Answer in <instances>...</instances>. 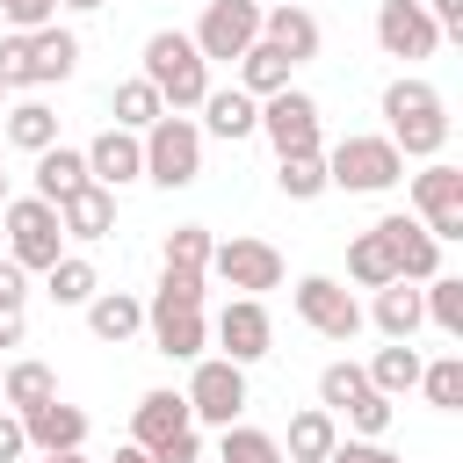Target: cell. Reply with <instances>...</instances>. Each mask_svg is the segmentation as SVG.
I'll return each instance as SVG.
<instances>
[{"instance_id":"cell-1","label":"cell","mask_w":463,"mask_h":463,"mask_svg":"<svg viewBox=\"0 0 463 463\" xmlns=\"http://www.w3.org/2000/svg\"><path fill=\"white\" fill-rule=\"evenodd\" d=\"M383 137L405 152V159H441V145H449V109H441V94L427 87V80H412V72H398L391 87H383Z\"/></svg>"},{"instance_id":"cell-2","label":"cell","mask_w":463,"mask_h":463,"mask_svg":"<svg viewBox=\"0 0 463 463\" xmlns=\"http://www.w3.org/2000/svg\"><path fill=\"white\" fill-rule=\"evenodd\" d=\"M72 65H80V36L58 22L0 36V80L7 87H58V80H72Z\"/></svg>"},{"instance_id":"cell-3","label":"cell","mask_w":463,"mask_h":463,"mask_svg":"<svg viewBox=\"0 0 463 463\" xmlns=\"http://www.w3.org/2000/svg\"><path fill=\"white\" fill-rule=\"evenodd\" d=\"M137 80H152L159 101L188 116V109H203V94H210V58L195 51V36L152 29V36H145V72H137Z\"/></svg>"},{"instance_id":"cell-4","label":"cell","mask_w":463,"mask_h":463,"mask_svg":"<svg viewBox=\"0 0 463 463\" xmlns=\"http://www.w3.org/2000/svg\"><path fill=\"white\" fill-rule=\"evenodd\" d=\"M326 181H333V188H347V195H383V188H398V181H405V152H398L391 137L354 130V137H340V145L326 152Z\"/></svg>"},{"instance_id":"cell-5","label":"cell","mask_w":463,"mask_h":463,"mask_svg":"<svg viewBox=\"0 0 463 463\" xmlns=\"http://www.w3.org/2000/svg\"><path fill=\"white\" fill-rule=\"evenodd\" d=\"M0 224H7V260L29 268V275H43L65 253V224H58V210L43 195H7L0 203Z\"/></svg>"},{"instance_id":"cell-6","label":"cell","mask_w":463,"mask_h":463,"mask_svg":"<svg viewBox=\"0 0 463 463\" xmlns=\"http://www.w3.org/2000/svg\"><path fill=\"white\" fill-rule=\"evenodd\" d=\"M195 174H203V123H188L181 109H166V116L145 130V181L188 188Z\"/></svg>"},{"instance_id":"cell-7","label":"cell","mask_w":463,"mask_h":463,"mask_svg":"<svg viewBox=\"0 0 463 463\" xmlns=\"http://www.w3.org/2000/svg\"><path fill=\"white\" fill-rule=\"evenodd\" d=\"M181 398H188L195 427H232V420L246 412V369L224 362V354H195V376H188Z\"/></svg>"},{"instance_id":"cell-8","label":"cell","mask_w":463,"mask_h":463,"mask_svg":"<svg viewBox=\"0 0 463 463\" xmlns=\"http://www.w3.org/2000/svg\"><path fill=\"white\" fill-rule=\"evenodd\" d=\"M412 217L449 246V239H463V166H449V159H427L412 181Z\"/></svg>"},{"instance_id":"cell-9","label":"cell","mask_w":463,"mask_h":463,"mask_svg":"<svg viewBox=\"0 0 463 463\" xmlns=\"http://www.w3.org/2000/svg\"><path fill=\"white\" fill-rule=\"evenodd\" d=\"M203 275H217V282L239 289V297H260V289H282V253H275L268 239H217Z\"/></svg>"},{"instance_id":"cell-10","label":"cell","mask_w":463,"mask_h":463,"mask_svg":"<svg viewBox=\"0 0 463 463\" xmlns=\"http://www.w3.org/2000/svg\"><path fill=\"white\" fill-rule=\"evenodd\" d=\"M260 137L275 145V159H282V152H326V145H318V101H311L304 87L260 94Z\"/></svg>"},{"instance_id":"cell-11","label":"cell","mask_w":463,"mask_h":463,"mask_svg":"<svg viewBox=\"0 0 463 463\" xmlns=\"http://www.w3.org/2000/svg\"><path fill=\"white\" fill-rule=\"evenodd\" d=\"M289 304H297V318H304L318 340H340V347H347V340L362 333V304H354L333 275H304V282L289 289Z\"/></svg>"},{"instance_id":"cell-12","label":"cell","mask_w":463,"mask_h":463,"mask_svg":"<svg viewBox=\"0 0 463 463\" xmlns=\"http://www.w3.org/2000/svg\"><path fill=\"white\" fill-rule=\"evenodd\" d=\"M260 36V0H210L195 22V51L210 65H239V51Z\"/></svg>"},{"instance_id":"cell-13","label":"cell","mask_w":463,"mask_h":463,"mask_svg":"<svg viewBox=\"0 0 463 463\" xmlns=\"http://www.w3.org/2000/svg\"><path fill=\"white\" fill-rule=\"evenodd\" d=\"M376 43H383V58H434L441 51V29H434V14L420 7V0H376Z\"/></svg>"},{"instance_id":"cell-14","label":"cell","mask_w":463,"mask_h":463,"mask_svg":"<svg viewBox=\"0 0 463 463\" xmlns=\"http://www.w3.org/2000/svg\"><path fill=\"white\" fill-rule=\"evenodd\" d=\"M376 232H383V246H391L398 282H427V275H441V239H434L420 217L391 210V217H376Z\"/></svg>"},{"instance_id":"cell-15","label":"cell","mask_w":463,"mask_h":463,"mask_svg":"<svg viewBox=\"0 0 463 463\" xmlns=\"http://www.w3.org/2000/svg\"><path fill=\"white\" fill-rule=\"evenodd\" d=\"M145 333H152V347H159L166 362H195L203 340H210V318H203V304H166V297H152V304H145Z\"/></svg>"},{"instance_id":"cell-16","label":"cell","mask_w":463,"mask_h":463,"mask_svg":"<svg viewBox=\"0 0 463 463\" xmlns=\"http://www.w3.org/2000/svg\"><path fill=\"white\" fill-rule=\"evenodd\" d=\"M217 347H224V362H260L268 347H275V318H268V304L260 297H232L224 311H217Z\"/></svg>"},{"instance_id":"cell-17","label":"cell","mask_w":463,"mask_h":463,"mask_svg":"<svg viewBox=\"0 0 463 463\" xmlns=\"http://www.w3.org/2000/svg\"><path fill=\"white\" fill-rule=\"evenodd\" d=\"M87 181H101V188H130V181H145V137L109 123V130L87 145Z\"/></svg>"},{"instance_id":"cell-18","label":"cell","mask_w":463,"mask_h":463,"mask_svg":"<svg viewBox=\"0 0 463 463\" xmlns=\"http://www.w3.org/2000/svg\"><path fill=\"white\" fill-rule=\"evenodd\" d=\"M260 36H268V43H275L289 65L318 58V43H326L318 14H311V7H297V0H282V7H260Z\"/></svg>"},{"instance_id":"cell-19","label":"cell","mask_w":463,"mask_h":463,"mask_svg":"<svg viewBox=\"0 0 463 463\" xmlns=\"http://www.w3.org/2000/svg\"><path fill=\"white\" fill-rule=\"evenodd\" d=\"M22 434H29V449H87V412L51 391L22 412Z\"/></svg>"},{"instance_id":"cell-20","label":"cell","mask_w":463,"mask_h":463,"mask_svg":"<svg viewBox=\"0 0 463 463\" xmlns=\"http://www.w3.org/2000/svg\"><path fill=\"white\" fill-rule=\"evenodd\" d=\"M188 427H195V412H188L181 391H145L137 412H130V441H137V449H159V441H174V434H188Z\"/></svg>"},{"instance_id":"cell-21","label":"cell","mask_w":463,"mask_h":463,"mask_svg":"<svg viewBox=\"0 0 463 463\" xmlns=\"http://www.w3.org/2000/svg\"><path fill=\"white\" fill-rule=\"evenodd\" d=\"M51 210H58V224H65V239H109V232H116V188H101V181L72 188V195L51 203Z\"/></svg>"},{"instance_id":"cell-22","label":"cell","mask_w":463,"mask_h":463,"mask_svg":"<svg viewBox=\"0 0 463 463\" xmlns=\"http://www.w3.org/2000/svg\"><path fill=\"white\" fill-rule=\"evenodd\" d=\"M203 130L224 137V145H239V137L260 130V101H253L246 87H210V94H203Z\"/></svg>"},{"instance_id":"cell-23","label":"cell","mask_w":463,"mask_h":463,"mask_svg":"<svg viewBox=\"0 0 463 463\" xmlns=\"http://www.w3.org/2000/svg\"><path fill=\"white\" fill-rule=\"evenodd\" d=\"M87 333L109 340V347H123L130 333H145V304H137L130 289H94V297H87Z\"/></svg>"},{"instance_id":"cell-24","label":"cell","mask_w":463,"mask_h":463,"mask_svg":"<svg viewBox=\"0 0 463 463\" xmlns=\"http://www.w3.org/2000/svg\"><path fill=\"white\" fill-rule=\"evenodd\" d=\"M369 318H376V333H383V340H412V333L427 326V311H420V289H412V282H383V289H376V304H369Z\"/></svg>"},{"instance_id":"cell-25","label":"cell","mask_w":463,"mask_h":463,"mask_svg":"<svg viewBox=\"0 0 463 463\" xmlns=\"http://www.w3.org/2000/svg\"><path fill=\"white\" fill-rule=\"evenodd\" d=\"M7 123H0V137L14 145V152H43V145H58V116H51V101H14V109H0Z\"/></svg>"},{"instance_id":"cell-26","label":"cell","mask_w":463,"mask_h":463,"mask_svg":"<svg viewBox=\"0 0 463 463\" xmlns=\"http://www.w3.org/2000/svg\"><path fill=\"white\" fill-rule=\"evenodd\" d=\"M72 188H87V152L43 145V152H36V195H43V203H65Z\"/></svg>"},{"instance_id":"cell-27","label":"cell","mask_w":463,"mask_h":463,"mask_svg":"<svg viewBox=\"0 0 463 463\" xmlns=\"http://www.w3.org/2000/svg\"><path fill=\"white\" fill-rule=\"evenodd\" d=\"M383 398H405V391H420V347L412 340H391V347H376L369 354V369H362Z\"/></svg>"},{"instance_id":"cell-28","label":"cell","mask_w":463,"mask_h":463,"mask_svg":"<svg viewBox=\"0 0 463 463\" xmlns=\"http://www.w3.org/2000/svg\"><path fill=\"white\" fill-rule=\"evenodd\" d=\"M289 72H297V65H289L268 36H253V43L239 51V87H246L253 101H260V94H275V87H289Z\"/></svg>"},{"instance_id":"cell-29","label":"cell","mask_w":463,"mask_h":463,"mask_svg":"<svg viewBox=\"0 0 463 463\" xmlns=\"http://www.w3.org/2000/svg\"><path fill=\"white\" fill-rule=\"evenodd\" d=\"M109 116H116V130H137V137H145V130L166 116V101H159V87H152V80H116Z\"/></svg>"},{"instance_id":"cell-30","label":"cell","mask_w":463,"mask_h":463,"mask_svg":"<svg viewBox=\"0 0 463 463\" xmlns=\"http://www.w3.org/2000/svg\"><path fill=\"white\" fill-rule=\"evenodd\" d=\"M275 188L289 195V203H318L333 181H326V152H282L275 159Z\"/></svg>"},{"instance_id":"cell-31","label":"cell","mask_w":463,"mask_h":463,"mask_svg":"<svg viewBox=\"0 0 463 463\" xmlns=\"http://www.w3.org/2000/svg\"><path fill=\"white\" fill-rule=\"evenodd\" d=\"M333 441H340L333 412H326V405H304V412L289 420V449H282V456H289V463H326Z\"/></svg>"},{"instance_id":"cell-32","label":"cell","mask_w":463,"mask_h":463,"mask_svg":"<svg viewBox=\"0 0 463 463\" xmlns=\"http://www.w3.org/2000/svg\"><path fill=\"white\" fill-rule=\"evenodd\" d=\"M43 289H51V304H87V297L101 289V275H94L87 253H58V260L43 268Z\"/></svg>"},{"instance_id":"cell-33","label":"cell","mask_w":463,"mask_h":463,"mask_svg":"<svg viewBox=\"0 0 463 463\" xmlns=\"http://www.w3.org/2000/svg\"><path fill=\"white\" fill-rule=\"evenodd\" d=\"M51 391H58V376H51L43 362H7V369H0V405H7V412H29V405L51 398Z\"/></svg>"},{"instance_id":"cell-34","label":"cell","mask_w":463,"mask_h":463,"mask_svg":"<svg viewBox=\"0 0 463 463\" xmlns=\"http://www.w3.org/2000/svg\"><path fill=\"white\" fill-rule=\"evenodd\" d=\"M347 275L362 282V289H383V282H398V268H391V246H383V232L369 224L354 246H347Z\"/></svg>"},{"instance_id":"cell-35","label":"cell","mask_w":463,"mask_h":463,"mask_svg":"<svg viewBox=\"0 0 463 463\" xmlns=\"http://www.w3.org/2000/svg\"><path fill=\"white\" fill-rule=\"evenodd\" d=\"M217 463H289V456H282V441H275V434H260V427L232 420V427H224V441H217Z\"/></svg>"},{"instance_id":"cell-36","label":"cell","mask_w":463,"mask_h":463,"mask_svg":"<svg viewBox=\"0 0 463 463\" xmlns=\"http://www.w3.org/2000/svg\"><path fill=\"white\" fill-rule=\"evenodd\" d=\"M420 391L434 412H463V354H441V362H420Z\"/></svg>"},{"instance_id":"cell-37","label":"cell","mask_w":463,"mask_h":463,"mask_svg":"<svg viewBox=\"0 0 463 463\" xmlns=\"http://www.w3.org/2000/svg\"><path fill=\"white\" fill-rule=\"evenodd\" d=\"M362 391H369L362 362H326V369H318V405H326V412H347Z\"/></svg>"},{"instance_id":"cell-38","label":"cell","mask_w":463,"mask_h":463,"mask_svg":"<svg viewBox=\"0 0 463 463\" xmlns=\"http://www.w3.org/2000/svg\"><path fill=\"white\" fill-rule=\"evenodd\" d=\"M391 412H398V398H383V391L369 383V391L347 405V427H354L362 441H383V434H391Z\"/></svg>"},{"instance_id":"cell-39","label":"cell","mask_w":463,"mask_h":463,"mask_svg":"<svg viewBox=\"0 0 463 463\" xmlns=\"http://www.w3.org/2000/svg\"><path fill=\"white\" fill-rule=\"evenodd\" d=\"M210 246H217V239H210L203 224H174V232H166V268H210Z\"/></svg>"},{"instance_id":"cell-40","label":"cell","mask_w":463,"mask_h":463,"mask_svg":"<svg viewBox=\"0 0 463 463\" xmlns=\"http://www.w3.org/2000/svg\"><path fill=\"white\" fill-rule=\"evenodd\" d=\"M152 297H166V304H203L210 297V275L203 268H159V289Z\"/></svg>"},{"instance_id":"cell-41","label":"cell","mask_w":463,"mask_h":463,"mask_svg":"<svg viewBox=\"0 0 463 463\" xmlns=\"http://www.w3.org/2000/svg\"><path fill=\"white\" fill-rule=\"evenodd\" d=\"M0 14H7V29H43V22H58V0H0Z\"/></svg>"},{"instance_id":"cell-42","label":"cell","mask_w":463,"mask_h":463,"mask_svg":"<svg viewBox=\"0 0 463 463\" xmlns=\"http://www.w3.org/2000/svg\"><path fill=\"white\" fill-rule=\"evenodd\" d=\"M326 463H405V456H391L383 441H362V434H354V441H333Z\"/></svg>"},{"instance_id":"cell-43","label":"cell","mask_w":463,"mask_h":463,"mask_svg":"<svg viewBox=\"0 0 463 463\" xmlns=\"http://www.w3.org/2000/svg\"><path fill=\"white\" fill-rule=\"evenodd\" d=\"M29 456V434H22V412L0 405V463H22Z\"/></svg>"},{"instance_id":"cell-44","label":"cell","mask_w":463,"mask_h":463,"mask_svg":"<svg viewBox=\"0 0 463 463\" xmlns=\"http://www.w3.org/2000/svg\"><path fill=\"white\" fill-rule=\"evenodd\" d=\"M145 456H152V463H195L203 441H195V427H188V434H174V441H159V449H145Z\"/></svg>"},{"instance_id":"cell-45","label":"cell","mask_w":463,"mask_h":463,"mask_svg":"<svg viewBox=\"0 0 463 463\" xmlns=\"http://www.w3.org/2000/svg\"><path fill=\"white\" fill-rule=\"evenodd\" d=\"M0 304H29V268H14L0 253Z\"/></svg>"},{"instance_id":"cell-46","label":"cell","mask_w":463,"mask_h":463,"mask_svg":"<svg viewBox=\"0 0 463 463\" xmlns=\"http://www.w3.org/2000/svg\"><path fill=\"white\" fill-rule=\"evenodd\" d=\"M427 14H434V29L441 36H463V0H420Z\"/></svg>"},{"instance_id":"cell-47","label":"cell","mask_w":463,"mask_h":463,"mask_svg":"<svg viewBox=\"0 0 463 463\" xmlns=\"http://www.w3.org/2000/svg\"><path fill=\"white\" fill-rule=\"evenodd\" d=\"M22 333H29L22 304H0V354H7V347H22Z\"/></svg>"},{"instance_id":"cell-48","label":"cell","mask_w":463,"mask_h":463,"mask_svg":"<svg viewBox=\"0 0 463 463\" xmlns=\"http://www.w3.org/2000/svg\"><path fill=\"white\" fill-rule=\"evenodd\" d=\"M36 463H87L80 449H36Z\"/></svg>"},{"instance_id":"cell-49","label":"cell","mask_w":463,"mask_h":463,"mask_svg":"<svg viewBox=\"0 0 463 463\" xmlns=\"http://www.w3.org/2000/svg\"><path fill=\"white\" fill-rule=\"evenodd\" d=\"M109 463H152V456H145V449H137V441H130V449H116V456H109Z\"/></svg>"},{"instance_id":"cell-50","label":"cell","mask_w":463,"mask_h":463,"mask_svg":"<svg viewBox=\"0 0 463 463\" xmlns=\"http://www.w3.org/2000/svg\"><path fill=\"white\" fill-rule=\"evenodd\" d=\"M58 7H72V14H94V7H109V0H58Z\"/></svg>"},{"instance_id":"cell-51","label":"cell","mask_w":463,"mask_h":463,"mask_svg":"<svg viewBox=\"0 0 463 463\" xmlns=\"http://www.w3.org/2000/svg\"><path fill=\"white\" fill-rule=\"evenodd\" d=\"M7 94H14V87H7V80H0V109H7Z\"/></svg>"},{"instance_id":"cell-52","label":"cell","mask_w":463,"mask_h":463,"mask_svg":"<svg viewBox=\"0 0 463 463\" xmlns=\"http://www.w3.org/2000/svg\"><path fill=\"white\" fill-rule=\"evenodd\" d=\"M0 203H7V174H0Z\"/></svg>"},{"instance_id":"cell-53","label":"cell","mask_w":463,"mask_h":463,"mask_svg":"<svg viewBox=\"0 0 463 463\" xmlns=\"http://www.w3.org/2000/svg\"><path fill=\"white\" fill-rule=\"evenodd\" d=\"M297 7H311V0H297Z\"/></svg>"},{"instance_id":"cell-54","label":"cell","mask_w":463,"mask_h":463,"mask_svg":"<svg viewBox=\"0 0 463 463\" xmlns=\"http://www.w3.org/2000/svg\"><path fill=\"white\" fill-rule=\"evenodd\" d=\"M0 369H7V362H0Z\"/></svg>"}]
</instances>
